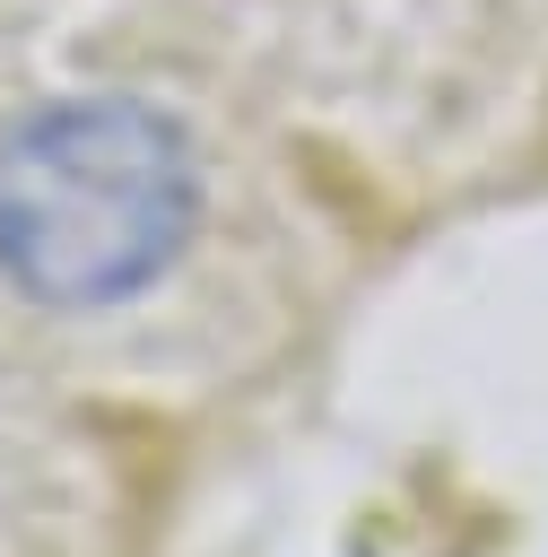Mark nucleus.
I'll use <instances>...</instances> for the list:
<instances>
[{"label": "nucleus", "instance_id": "1", "mask_svg": "<svg viewBox=\"0 0 548 557\" xmlns=\"http://www.w3.org/2000/svg\"><path fill=\"white\" fill-rule=\"evenodd\" d=\"M200 218L191 139L139 96H70L0 131V278L96 313L139 296Z\"/></svg>", "mask_w": 548, "mask_h": 557}]
</instances>
